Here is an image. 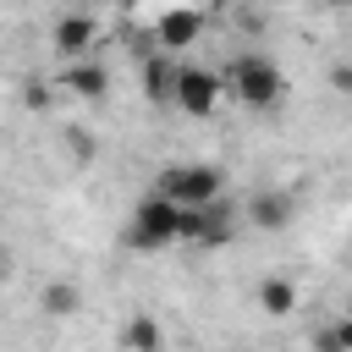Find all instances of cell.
<instances>
[{
  "instance_id": "obj_1",
  "label": "cell",
  "mask_w": 352,
  "mask_h": 352,
  "mask_svg": "<svg viewBox=\"0 0 352 352\" xmlns=\"http://www.w3.org/2000/svg\"><path fill=\"white\" fill-rule=\"evenodd\" d=\"M220 94L236 99V104H248V110H270V104L286 99V72H280L275 55L242 50V55H231L220 66Z\"/></svg>"
},
{
  "instance_id": "obj_2",
  "label": "cell",
  "mask_w": 352,
  "mask_h": 352,
  "mask_svg": "<svg viewBox=\"0 0 352 352\" xmlns=\"http://www.w3.org/2000/svg\"><path fill=\"white\" fill-rule=\"evenodd\" d=\"M148 192H160V198H170L182 209H204V204L226 198V170L220 165H204V160H182V165H165Z\"/></svg>"
},
{
  "instance_id": "obj_3",
  "label": "cell",
  "mask_w": 352,
  "mask_h": 352,
  "mask_svg": "<svg viewBox=\"0 0 352 352\" xmlns=\"http://www.w3.org/2000/svg\"><path fill=\"white\" fill-rule=\"evenodd\" d=\"M176 220H182V204H170V198L148 192V198H138V204H132V214H126V226H121V242H126L132 253L176 248Z\"/></svg>"
},
{
  "instance_id": "obj_4",
  "label": "cell",
  "mask_w": 352,
  "mask_h": 352,
  "mask_svg": "<svg viewBox=\"0 0 352 352\" xmlns=\"http://www.w3.org/2000/svg\"><path fill=\"white\" fill-rule=\"evenodd\" d=\"M220 99H226V94H220V72H214V66L176 60V99H170V104H176L182 116H198V121H204V116L220 110Z\"/></svg>"
},
{
  "instance_id": "obj_5",
  "label": "cell",
  "mask_w": 352,
  "mask_h": 352,
  "mask_svg": "<svg viewBox=\"0 0 352 352\" xmlns=\"http://www.w3.org/2000/svg\"><path fill=\"white\" fill-rule=\"evenodd\" d=\"M204 28H209V11H198V6H170V11H160V22H154V50L182 55V50H192V44L204 38Z\"/></svg>"
},
{
  "instance_id": "obj_6",
  "label": "cell",
  "mask_w": 352,
  "mask_h": 352,
  "mask_svg": "<svg viewBox=\"0 0 352 352\" xmlns=\"http://www.w3.org/2000/svg\"><path fill=\"white\" fill-rule=\"evenodd\" d=\"M50 44H55V55H60V60H88V50L99 44V22H94V11H88V6H77V11L55 16Z\"/></svg>"
},
{
  "instance_id": "obj_7",
  "label": "cell",
  "mask_w": 352,
  "mask_h": 352,
  "mask_svg": "<svg viewBox=\"0 0 352 352\" xmlns=\"http://www.w3.org/2000/svg\"><path fill=\"white\" fill-rule=\"evenodd\" d=\"M242 220L258 226V231H286V226L297 220V192H286V187H258V192L242 204Z\"/></svg>"
},
{
  "instance_id": "obj_8",
  "label": "cell",
  "mask_w": 352,
  "mask_h": 352,
  "mask_svg": "<svg viewBox=\"0 0 352 352\" xmlns=\"http://www.w3.org/2000/svg\"><path fill=\"white\" fill-rule=\"evenodd\" d=\"M236 220H242V209H236L231 198L204 204V209H198V236H192V248H226V242L236 236Z\"/></svg>"
},
{
  "instance_id": "obj_9",
  "label": "cell",
  "mask_w": 352,
  "mask_h": 352,
  "mask_svg": "<svg viewBox=\"0 0 352 352\" xmlns=\"http://www.w3.org/2000/svg\"><path fill=\"white\" fill-rule=\"evenodd\" d=\"M60 88L72 94V99H104L110 94V72H104V60H66V72H60Z\"/></svg>"
},
{
  "instance_id": "obj_10",
  "label": "cell",
  "mask_w": 352,
  "mask_h": 352,
  "mask_svg": "<svg viewBox=\"0 0 352 352\" xmlns=\"http://www.w3.org/2000/svg\"><path fill=\"white\" fill-rule=\"evenodd\" d=\"M143 94L154 104H170L176 99V55H165V50L143 55Z\"/></svg>"
},
{
  "instance_id": "obj_11",
  "label": "cell",
  "mask_w": 352,
  "mask_h": 352,
  "mask_svg": "<svg viewBox=\"0 0 352 352\" xmlns=\"http://www.w3.org/2000/svg\"><path fill=\"white\" fill-rule=\"evenodd\" d=\"M258 308H264L270 319H292V314H297V280L264 275V280H258Z\"/></svg>"
},
{
  "instance_id": "obj_12",
  "label": "cell",
  "mask_w": 352,
  "mask_h": 352,
  "mask_svg": "<svg viewBox=\"0 0 352 352\" xmlns=\"http://www.w3.org/2000/svg\"><path fill=\"white\" fill-rule=\"evenodd\" d=\"M38 308H44L50 319H72V314L82 308V286H77V280H44V286H38Z\"/></svg>"
},
{
  "instance_id": "obj_13",
  "label": "cell",
  "mask_w": 352,
  "mask_h": 352,
  "mask_svg": "<svg viewBox=\"0 0 352 352\" xmlns=\"http://www.w3.org/2000/svg\"><path fill=\"white\" fill-rule=\"evenodd\" d=\"M121 346H126V352H165L160 319H154V314H132V319L121 324Z\"/></svg>"
},
{
  "instance_id": "obj_14",
  "label": "cell",
  "mask_w": 352,
  "mask_h": 352,
  "mask_svg": "<svg viewBox=\"0 0 352 352\" xmlns=\"http://www.w3.org/2000/svg\"><path fill=\"white\" fill-rule=\"evenodd\" d=\"M330 88L336 94H352V60H336L330 66Z\"/></svg>"
},
{
  "instance_id": "obj_15",
  "label": "cell",
  "mask_w": 352,
  "mask_h": 352,
  "mask_svg": "<svg viewBox=\"0 0 352 352\" xmlns=\"http://www.w3.org/2000/svg\"><path fill=\"white\" fill-rule=\"evenodd\" d=\"M28 104H50V88L38 77H28Z\"/></svg>"
},
{
  "instance_id": "obj_16",
  "label": "cell",
  "mask_w": 352,
  "mask_h": 352,
  "mask_svg": "<svg viewBox=\"0 0 352 352\" xmlns=\"http://www.w3.org/2000/svg\"><path fill=\"white\" fill-rule=\"evenodd\" d=\"M236 0H198V11H231Z\"/></svg>"
},
{
  "instance_id": "obj_17",
  "label": "cell",
  "mask_w": 352,
  "mask_h": 352,
  "mask_svg": "<svg viewBox=\"0 0 352 352\" xmlns=\"http://www.w3.org/2000/svg\"><path fill=\"white\" fill-rule=\"evenodd\" d=\"M324 6H330V11H346V6H352V0H324Z\"/></svg>"
},
{
  "instance_id": "obj_18",
  "label": "cell",
  "mask_w": 352,
  "mask_h": 352,
  "mask_svg": "<svg viewBox=\"0 0 352 352\" xmlns=\"http://www.w3.org/2000/svg\"><path fill=\"white\" fill-rule=\"evenodd\" d=\"M341 314H346V319H352V292H346V302H341Z\"/></svg>"
},
{
  "instance_id": "obj_19",
  "label": "cell",
  "mask_w": 352,
  "mask_h": 352,
  "mask_svg": "<svg viewBox=\"0 0 352 352\" xmlns=\"http://www.w3.org/2000/svg\"><path fill=\"white\" fill-rule=\"evenodd\" d=\"M6 264H11V253H6V248H0V275H6Z\"/></svg>"
}]
</instances>
